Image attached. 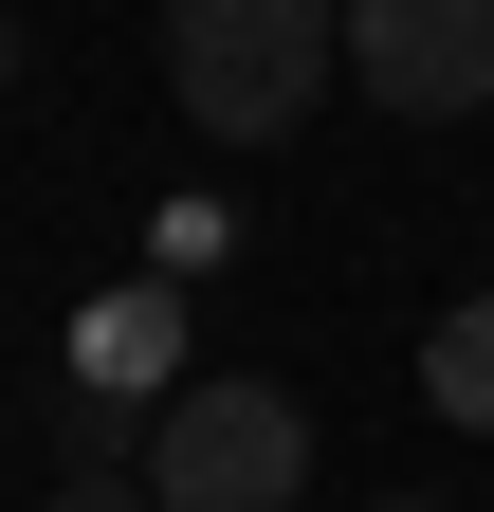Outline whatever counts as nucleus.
<instances>
[{
	"mask_svg": "<svg viewBox=\"0 0 494 512\" xmlns=\"http://www.w3.org/2000/svg\"><path fill=\"white\" fill-rule=\"evenodd\" d=\"M348 74V0H165V92L202 147H293Z\"/></svg>",
	"mask_w": 494,
	"mask_h": 512,
	"instance_id": "f257e3e1",
	"label": "nucleus"
},
{
	"mask_svg": "<svg viewBox=\"0 0 494 512\" xmlns=\"http://www.w3.org/2000/svg\"><path fill=\"white\" fill-rule=\"evenodd\" d=\"M147 494L165 512H293L312 494V403L293 384H165V421H147Z\"/></svg>",
	"mask_w": 494,
	"mask_h": 512,
	"instance_id": "f03ea898",
	"label": "nucleus"
},
{
	"mask_svg": "<svg viewBox=\"0 0 494 512\" xmlns=\"http://www.w3.org/2000/svg\"><path fill=\"white\" fill-rule=\"evenodd\" d=\"M348 92H385L403 128L494 110V0H348Z\"/></svg>",
	"mask_w": 494,
	"mask_h": 512,
	"instance_id": "7ed1b4c3",
	"label": "nucleus"
},
{
	"mask_svg": "<svg viewBox=\"0 0 494 512\" xmlns=\"http://www.w3.org/2000/svg\"><path fill=\"white\" fill-rule=\"evenodd\" d=\"M74 384H92V403H165V384H183V275L92 293L74 311Z\"/></svg>",
	"mask_w": 494,
	"mask_h": 512,
	"instance_id": "20e7f679",
	"label": "nucleus"
},
{
	"mask_svg": "<svg viewBox=\"0 0 494 512\" xmlns=\"http://www.w3.org/2000/svg\"><path fill=\"white\" fill-rule=\"evenodd\" d=\"M421 403H440L458 439H494V293H458L440 330H421Z\"/></svg>",
	"mask_w": 494,
	"mask_h": 512,
	"instance_id": "39448f33",
	"label": "nucleus"
},
{
	"mask_svg": "<svg viewBox=\"0 0 494 512\" xmlns=\"http://www.w3.org/2000/svg\"><path fill=\"white\" fill-rule=\"evenodd\" d=\"M37 512H165V494H147V476H129V458H74V476H55V494H37Z\"/></svg>",
	"mask_w": 494,
	"mask_h": 512,
	"instance_id": "423d86ee",
	"label": "nucleus"
},
{
	"mask_svg": "<svg viewBox=\"0 0 494 512\" xmlns=\"http://www.w3.org/2000/svg\"><path fill=\"white\" fill-rule=\"evenodd\" d=\"M403 512H421V494H403Z\"/></svg>",
	"mask_w": 494,
	"mask_h": 512,
	"instance_id": "0eeeda50",
	"label": "nucleus"
}]
</instances>
